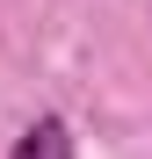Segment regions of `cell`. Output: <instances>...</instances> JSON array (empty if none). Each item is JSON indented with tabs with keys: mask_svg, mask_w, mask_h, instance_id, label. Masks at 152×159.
I'll return each mask as SVG.
<instances>
[{
	"mask_svg": "<svg viewBox=\"0 0 152 159\" xmlns=\"http://www.w3.org/2000/svg\"><path fill=\"white\" fill-rule=\"evenodd\" d=\"M7 159H72V130H65L58 116H36V123L15 138V152H7Z\"/></svg>",
	"mask_w": 152,
	"mask_h": 159,
	"instance_id": "cell-1",
	"label": "cell"
}]
</instances>
